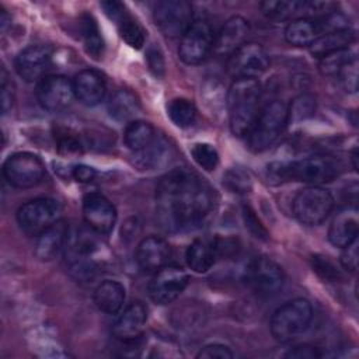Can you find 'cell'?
<instances>
[{
	"instance_id": "cell-1",
	"label": "cell",
	"mask_w": 359,
	"mask_h": 359,
	"mask_svg": "<svg viewBox=\"0 0 359 359\" xmlns=\"http://www.w3.org/2000/svg\"><path fill=\"white\" fill-rule=\"evenodd\" d=\"M215 205L210 185L198 174L177 168L164 175L156 189V219L168 233L198 229Z\"/></svg>"
},
{
	"instance_id": "cell-2",
	"label": "cell",
	"mask_w": 359,
	"mask_h": 359,
	"mask_svg": "<svg viewBox=\"0 0 359 359\" xmlns=\"http://www.w3.org/2000/svg\"><path fill=\"white\" fill-rule=\"evenodd\" d=\"M261 86L254 79L234 80L227 93L230 130L236 136H247L259 114Z\"/></svg>"
},
{
	"instance_id": "cell-3",
	"label": "cell",
	"mask_w": 359,
	"mask_h": 359,
	"mask_svg": "<svg viewBox=\"0 0 359 359\" xmlns=\"http://www.w3.org/2000/svg\"><path fill=\"white\" fill-rule=\"evenodd\" d=\"M341 165L337 160L327 156L306 157L287 163H272L268 172L272 178L283 181H300L311 185L332 181L338 177Z\"/></svg>"
},
{
	"instance_id": "cell-4",
	"label": "cell",
	"mask_w": 359,
	"mask_h": 359,
	"mask_svg": "<svg viewBox=\"0 0 359 359\" xmlns=\"http://www.w3.org/2000/svg\"><path fill=\"white\" fill-rule=\"evenodd\" d=\"M313 318V307L309 300L297 297L286 302L275 310L269 328L278 342H289L304 332Z\"/></svg>"
},
{
	"instance_id": "cell-5",
	"label": "cell",
	"mask_w": 359,
	"mask_h": 359,
	"mask_svg": "<svg viewBox=\"0 0 359 359\" xmlns=\"http://www.w3.org/2000/svg\"><path fill=\"white\" fill-rule=\"evenodd\" d=\"M289 122V109L283 101L273 100L268 102L258 114L248 137L250 149L264 151L272 146L282 135Z\"/></svg>"
},
{
	"instance_id": "cell-6",
	"label": "cell",
	"mask_w": 359,
	"mask_h": 359,
	"mask_svg": "<svg viewBox=\"0 0 359 359\" xmlns=\"http://www.w3.org/2000/svg\"><path fill=\"white\" fill-rule=\"evenodd\" d=\"M60 213L62 208L57 201L46 196L34 198L18 208L17 223L25 234L38 237L60 220Z\"/></svg>"
},
{
	"instance_id": "cell-7",
	"label": "cell",
	"mask_w": 359,
	"mask_h": 359,
	"mask_svg": "<svg viewBox=\"0 0 359 359\" xmlns=\"http://www.w3.org/2000/svg\"><path fill=\"white\" fill-rule=\"evenodd\" d=\"M334 208V198L323 187L310 185L300 189L293 199L294 217L307 226L323 223Z\"/></svg>"
},
{
	"instance_id": "cell-8",
	"label": "cell",
	"mask_w": 359,
	"mask_h": 359,
	"mask_svg": "<svg viewBox=\"0 0 359 359\" xmlns=\"http://www.w3.org/2000/svg\"><path fill=\"white\" fill-rule=\"evenodd\" d=\"M245 282L255 294L272 297L282 289L285 275L275 261L259 255L248 262L245 268Z\"/></svg>"
},
{
	"instance_id": "cell-9",
	"label": "cell",
	"mask_w": 359,
	"mask_h": 359,
	"mask_svg": "<svg viewBox=\"0 0 359 359\" xmlns=\"http://www.w3.org/2000/svg\"><path fill=\"white\" fill-rule=\"evenodd\" d=\"M3 175L14 188H32L45 177V165L42 160L28 151L11 154L3 164Z\"/></svg>"
},
{
	"instance_id": "cell-10",
	"label": "cell",
	"mask_w": 359,
	"mask_h": 359,
	"mask_svg": "<svg viewBox=\"0 0 359 359\" xmlns=\"http://www.w3.org/2000/svg\"><path fill=\"white\" fill-rule=\"evenodd\" d=\"M215 32L212 25L205 20H194L180 41L178 55L187 65L203 62L213 50Z\"/></svg>"
},
{
	"instance_id": "cell-11",
	"label": "cell",
	"mask_w": 359,
	"mask_h": 359,
	"mask_svg": "<svg viewBox=\"0 0 359 359\" xmlns=\"http://www.w3.org/2000/svg\"><path fill=\"white\" fill-rule=\"evenodd\" d=\"M157 28L168 38L184 35L192 20V6L185 0H161L153 8Z\"/></svg>"
},
{
	"instance_id": "cell-12",
	"label": "cell",
	"mask_w": 359,
	"mask_h": 359,
	"mask_svg": "<svg viewBox=\"0 0 359 359\" xmlns=\"http://www.w3.org/2000/svg\"><path fill=\"white\" fill-rule=\"evenodd\" d=\"M269 67V56L266 50L255 42H245L234 53L229 56L227 70L238 79H254L257 80Z\"/></svg>"
},
{
	"instance_id": "cell-13",
	"label": "cell",
	"mask_w": 359,
	"mask_h": 359,
	"mask_svg": "<svg viewBox=\"0 0 359 359\" xmlns=\"http://www.w3.org/2000/svg\"><path fill=\"white\" fill-rule=\"evenodd\" d=\"M189 283V275L177 265H165L158 269L149 283V296L157 304H168L175 300Z\"/></svg>"
},
{
	"instance_id": "cell-14",
	"label": "cell",
	"mask_w": 359,
	"mask_h": 359,
	"mask_svg": "<svg viewBox=\"0 0 359 359\" xmlns=\"http://www.w3.org/2000/svg\"><path fill=\"white\" fill-rule=\"evenodd\" d=\"M73 98H76L73 81H70L66 76H45L36 86V100L46 111H62L72 104Z\"/></svg>"
},
{
	"instance_id": "cell-15",
	"label": "cell",
	"mask_w": 359,
	"mask_h": 359,
	"mask_svg": "<svg viewBox=\"0 0 359 359\" xmlns=\"http://www.w3.org/2000/svg\"><path fill=\"white\" fill-rule=\"evenodd\" d=\"M52 48L38 43L22 49L15 57V70L28 83L41 81L52 63Z\"/></svg>"
},
{
	"instance_id": "cell-16",
	"label": "cell",
	"mask_w": 359,
	"mask_h": 359,
	"mask_svg": "<svg viewBox=\"0 0 359 359\" xmlns=\"http://www.w3.org/2000/svg\"><path fill=\"white\" fill-rule=\"evenodd\" d=\"M83 217L88 229L97 234L109 233L116 222V210L109 199L93 192L83 199Z\"/></svg>"
},
{
	"instance_id": "cell-17",
	"label": "cell",
	"mask_w": 359,
	"mask_h": 359,
	"mask_svg": "<svg viewBox=\"0 0 359 359\" xmlns=\"http://www.w3.org/2000/svg\"><path fill=\"white\" fill-rule=\"evenodd\" d=\"M250 34V24L245 18L240 15H234L229 18L217 35L215 36L213 52L219 56H230L234 53L241 45L245 43V39Z\"/></svg>"
},
{
	"instance_id": "cell-18",
	"label": "cell",
	"mask_w": 359,
	"mask_h": 359,
	"mask_svg": "<svg viewBox=\"0 0 359 359\" xmlns=\"http://www.w3.org/2000/svg\"><path fill=\"white\" fill-rule=\"evenodd\" d=\"M147 320V309L142 302L129 303L116 317L112 324V334L115 338L129 342L139 338Z\"/></svg>"
},
{
	"instance_id": "cell-19",
	"label": "cell",
	"mask_w": 359,
	"mask_h": 359,
	"mask_svg": "<svg viewBox=\"0 0 359 359\" xmlns=\"http://www.w3.org/2000/svg\"><path fill=\"white\" fill-rule=\"evenodd\" d=\"M171 257L170 244L157 236H149L143 238L136 248L137 265L144 272H157L167 265Z\"/></svg>"
},
{
	"instance_id": "cell-20",
	"label": "cell",
	"mask_w": 359,
	"mask_h": 359,
	"mask_svg": "<svg viewBox=\"0 0 359 359\" xmlns=\"http://www.w3.org/2000/svg\"><path fill=\"white\" fill-rule=\"evenodd\" d=\"M73 90L74 97L83 105L94 107L104 100L107 87L102 76L98 72L93 69H84L74 76Z\"/></svg>"
},
{
	"instance_id": "cell-21",
	"label": "cell",
	"mask_w": 359,
	"mask_h": 359,
	"mask_svg": "<svg viewBox=\"0 0 359 359\" xmlns=\"http://www.w3.org/2000/svg\"><path fill=\"white\" fill-rule=\"evenodd\" d=\"M359 220L356 206H346L339 210L328 229V240L332 245L344 248L358 240Z\"/></svg>"
},
{
	"instance_id": "cell-22",
	"label": "cell",
	"mask_w": 359,
	"mask_h": 359,
	"mask_svg": "<svg viewBox=\"0 0 359 359\" xmlns=\"http://www.w3.org/2000/svg\"><path fill=\"white\" fill-rule=\"evenodd\" d=\"M69 237V227L65 220H57L36 237L34 254L41 261L53 259L65 247Z\"/></svg>"
},
{
	"instance_id": "cell-23",
	"label": "cell",
	"mask_w": 359,
	"mask_h": 359,
	"mask_svg": "<svg viewBox=\"0 0 359 359\" xmlns=\"http://www.w3.org/2000/svg\"><path fill=\"white\" fill-rule=\"evenodd\" d=\"M353 41H355L353 31H351L349 28H342V29H335V31L323 34L309 48L313 56L323 59L328 55L346 50Z\"/></svg>"
},
{
	"instance_id": "cell-24",
	"label": "cell",
	"mask_w": 359,
	"mask_h": 359,
	"mask_svg": "<svg viewBox=\"0 0 359 359\" xmlns=\"http://www.w3.org/2000/svg\"><path fill=\"white\" fill-rule=\"evenodd\" d=\"M217 248L215 240H206V238H196L194 240L185 254L188 266L198 273H203L209 271L216 259H217Z\"/></svg>"
},
{
	"instance_id": "cell-25",
	"label": "cell",
	"mask_w": 359,
	"mask_h": 359,
	"mask_svg": "<svg viewBox=\"0 0 359 359\" xmlns=\"http://www.w3.org/2000/svg\"><path fill=\"white\" fill-rule=\"evenodd\" d=\"M94 303L98 310L107 314H116L125 303V287L118 280H102L94 290Z\"/></svg>"
},
{
	"instance_id": "cell-26",
	"label": "cell",
	"mask_w": 359,
	"mask_h": 359,
	"mask_svg": "<svg viewBox=\"0 0 359 359\" xmlns=\"http://www.w3.org/2000/svg\"><path fill=\"white\" fill-rule=\"evenodd\" d=\"M140 111V102L137 97L125 88L116 90L108 101V112L111 118L118 122H130Z\"/></svg>"
},
{
	"instance_id": "cell-27",
	"label": "cell",
	"mask_w": 359,
	"mask_h": 359,
	"mask_svg": "<svg viewBox=\"0 0 359 359\" xmlns=\"http://www.w3.org/2000/svg\"><path fill=\"white\" fill-rule=\"evenodd\" d=\"M171 153H172V149L170 143L164 137L156 136V139L150 146H147L144 150L139 153H135L136 164L140 168L154 170L167 164L171 158Z\"/></svg>"
},
{
	"instance_id": "cell-28",
	"label": "cell",
	"mask_w": 359,
	"mask_h": 359,
	"mask_svg": "<svg viewBox=\"0 0 359 359\" xmlns=\"http://www.w3.org/2000/svg\"><path fill=\"white\" fill-rule=\"evenodd\" d=\"M157 133L151 123L140 119L130 121L123 132V140L129 150L139 153L153 143Z\"/></svg>"
},
{
	"instance_id": "cell-29",
	"label": "cell",
	"mask_w": 359,
	"mask_h": 359,
	"mask_svg": "<svg viewBox=\"0 0 359 359\" xmlns=\"http://www.w3.org/2000/svg\"><path fill=\"white\" fill-rule=\"evenodd\" d=\"M303 6L304 1H283V0H268L259 3V8L262 14L273 21H285V20H293L294 15L299 14L300 18L303 17Z\"/></svg>"
},
{
	"instance_id": "cell-30",
	"label": "cell",
	"mask_w": 359,
	"mask_h": 359,
	"mask_svg": "<svg viewBox=\"0 0 359 359\" xmlns=\"http://www.w3.org/2000/svg\"><path fill=\"white\" fill-rule=\"evenodd\" d=\"M80 31L84 48L94 59H100L104 53V41L95 20L90 14H84L80 20Z\"/></svg>"
},
{
	"instance_id": "cell-31",
	"label": "cell",
	"mask_w": 359,
	"mask_h": 359,
	"mask_svg": "<svg viewBox=\"0 0 359 359\" xmlns=\"http://www.w3.org/2000/svg\"><path fill=\"white\" fill-rule=\"evenodd\" d=\"M167 114L178 128H189L196 121V107L192 101L178 97L167 105Z\"/></svg>"
},
{
	"instance_id": "cell-32",
	"label": "cell",
	"mask_w": 359,
	"mask_h": 359,
	"mask_svg": "<svg viewBox=\"0 0 359 359\" xmlns=\"http://www.w3.org/2000/svg\"><path fill=\"white\" fill-rule=\"evenodd\" d=\"M115 24L118 27L119 35L121 38L132 48L135 49H140L144 45V39H146V32L142 28V25L133 20L126 11L115 20Z\"/></svg>"
},
{
	"instance_id": "cell-33",
	"label": "cell",
	"mask_w": 359,
	"mask_h": 359,
	"mask_svg": "<svg viewBox=\"0 0 359 359\" xmlns=\"http://www.w3.org/2000/svg\"><path fill=\"white\" fill-rule=\"evenodd\" d=\"M192 158L206 171H213L219 164V153L209 143H195L191 149Z\"/></svg>"
},
{
	"instance_id": "cell-34",
	"label": "cell",
	"mask_w": 359,
	"mask_h": 359,
	"mask_svg": "<svg viewBox=\"0 0 359 359\" xmlns=\"http://www.w3.org/2000/svg\"><path fill=\"white\" fill-rule=\"evenodd\" d=\"M55 140L59 153L63 154H77L81 153V142L79 135L70 128H56L55 129Z\"/></svg>"
},
{
	"instance_id": "cell-35",
	"label": "cell",
	"mask_w": 359,
	"mask_h": 359,
	"mask_svg": "<svg viewBox=\"0 0 359 359\" xmlns=\"http://www.w3.org/2000/svg\"><path fill=\"white\" fill-rule=\"evenodd\" d=\"M287 109H289V121L306 119L314 114L316 100L309 94H302L296 97L290 105H287Z\"/></svg>"
},
{
	"instance_id": "cell-36",
	"label": "cell",
	"mask_w": 359,
	"mask_h": 359,
	"mask_svg": "<svg viewBox=\"0 0 359 359\" xmlns=\"http://www.w3.org/2000/svg\"><path fill=\"white\" fill-rule=\"evenodd\" d=\"M311 266L313 269L325 280L335 282L342 278L341 271L337 268V265L324 255H313L311 257Z\"/></svg>"
},
{
	"instance_id": "cell-37",
	"label": "cell",
	"mask_w": 359,
	"mask_h": 359,
	"mask_svg": "<svg viewBox=\"0 0 359 359\" xmlns=\"http://www.w3.org/2000/svg\"><path fill=\"white\" fill-rule=\"evenodd\" d=\"M344 88L349 93H355L358 88V60L356 56H352L335 74Z\"/></svg>"
},
{
	"instance_id": "cell-38",
	"label": "cell",
	"mask_w": 359,
	"mask_h": 359,
	"mask_svg": "<svg viewBox=\"0 0 359 359\" xmlns=\"http://www.w3.org/2000/svg\"><path fill=\"white\" fill-rule=\"evenodd\" d=\"M224 184L229 189L237 194H245L251 188V180L248 174L238 168L227 171V174L224 175Z\"/></svg>"
},
{
	"instance_id": "cell-39",
	"label": "cell",
	"mask_w": 359,
	"mask_h": 359,
	"mask_svg": "<svg viewBox=\"0 0 359 359\" xmlns=\"http://www.w3.org/2000/svg\"><path fill=\"white\" fill-rule=\"evenodd\" d=\"M198 359H231L233 352L227 345L223 344H209L201 348L196 353Z\"/></svg>"
},
{
	"instance_id": "cell-40",
	"label": "cell",
	"mask_w": 359,
	"mask_h": 359,
	"mask_svg": "<svg viewBox=\"0 0 359 359\" xmlns=\"http://www.w3.org/2000/svg\"><path fill=\"white\" fill-rule=\"evenodd\" d=\"M243 217H244L245 227L254 234V237L262 238V240H266V238H268V231H266V229L262 226V223H261L259 219L257 217L255 212H254L250 206H244V208H243Z\"/></svg>"
},
{
	"instance_id": "cell-41",
	"label": "cell",
	"mask_w": 359,
	"mask_h": 359,
	"mask_svg": "<svg viewBox=\"0 0 359 359\" xmlns=\"http://www.w3.org/2000/svg\"><path fill=\"white\" fill-rule=\"evenodd\" d=\"M341 265L348 272H356L358 269V240L342 248Z\"/></svg>"
},
{
	"instance_id": "cell-42",
	"label": "cell",
	"mask_w": 359,
	"mask_h": 359,
	"mask_svg": "<svg viewBox=\"0 0 359 359\" xmlns=\"http://www.w3.org/2000/svg\"><path fill=\"white\" fill-rule=\"evenodd\" d=\"M1 111L3 114H7L11 108H13V102H14V90H13V84L7 80V72L3 67L1 69Z\"/></svg>"
},
{
	"instance_id": "cell-43",
	"label": "cell",
	"mask_w": 359,
	"mask_h": 359,
	"mask_svg": "<svg viewBox=\"0 0 359 359\" xmlns=\"http://www.w3.org/2000/svg\"><path fill=\"white\" fill-rule=\"evenodd\" d=\"M146 60H147V65H149V69L153 72L154 76L157 77H163L164 76V57L161 55V52L151 46L147 49V53H146Z\"/></svg>"
},
{
	"instance_id": "cell-44",
	"label": "cell",
	"mask_w": 359,
	"mask_h": 359,
	"mask_svg": "<svg viewBox=\"0 0 359 359\" xmlns=\"http://www.w3.org/2000/svg\"><path fill=\"white\" fill-rule=\"evenodd\" d=\"M72 175H73V178H74L77 182L87 184V182H91V181L97 177V171H95V168H93V167H90V165L77 164V165L73 167Z\"/></svg>"
},
{
	"instance_id": "cell-45",
	"label": "cell",
	"mask_w": 359,
	"mask_h": 359,
	"mask_svg": "<svg viewBox=\"0 0 359 359\" xmlns=\"http://www.w3.org/2000/svg\"><path fill=\"white\" fill-rule=\"evenodd\" d=\"M287 358H297V359H313V358H320L323 356L321 352H318V348L316 346H309V345H300L293 349H290L286 353Z\"/></svg>"
}]
</instances>
